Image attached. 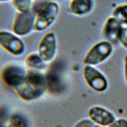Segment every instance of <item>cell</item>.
Returning a JSON list of instances; mask_svg holds the SVG:
<instances>
[{
  "label": "cell",
  "instance_id": "1",
  "mask_svg": "<svg viewBox=\"0 0 127 127\" xmlns=\"http://www.w3.org/2000/svg\"><path fill=\"white\" fill-rule=\"evenodd\" d=\"M47 87L46 76L41 71L29 70L24 81L15 88L23 100L30 101L40 97Z\"/></svg>",
  "mask_w": 127,
  "mask_h": 127
},
{
  "label": "cell",
  "instance_id": "2",
  "mask_svg": "<svg viewBox=\"0 0 127 127\" xmlns=\"http://www.w3.org/2000/svg\"><path fill=\"white\" fill-rule=\"evenodd\" d=\"M60 10V6L56 1L51 0L42 3L35 14L34 30L41 32L50 28L56 20Z\"/></svg>",
  "mask_w": 127,
  "mask_h": 127
},
{
  "label": "cell",
  "instance_id": "3",
  "mask_svg": "<svg viewBox=\"0 0 127 127\" xmlns=\"http://www.w3.org/2000/svg\"><path fill=\"white\" fill-rule=\"evenodd\" d=\"M114 46L107 40H101L93 44L87 51L83 58L85 65L96 66L106 61L112 55Z\"/></svg>",
  "mask_w": 127,
  "mask_h": 127
},
{
  "label": "cell",
  "instance_id": "4",
  "mask_svg": "<svg viewBox=\"0 0 127 127\" xmlns=\"http://www.w3.org/2000/svg\"><path fill=\"white\" fill-rule=\"evenodd\" d=\"M82 75L86 85L94 92L102 93L108 89V78L95 66L85 65L82 69Z\"/></svg>",
  "mask_w": 127,
  "mask_h": 127
},
{
  "label": "cell",
  "instance_id": "5",
  "mask_svg": "<svg viewBox=\"0 0 127 127\" xmlns=\"http://www.w3.org/2000/svg\"><path fill=\"white\" fill-rule=\"evenodd\" d=\"M0 47L13 56H20L25 51L26 47L20 38L12 32L0 30Z\"/></svg>",
  "mask_w": 127,
  "mask_h": 127
},
{
  "label": "cell",
  "instance_id": "6",
  "mask_svg": "<svg viewBox=\"0 0 127 127\" xmlns=\"http://www.w3.org/2000/svg\"><path fill=\"white\" fill-rule=\"evenodd\" d=\"M58 51V41L56 34L53 32L46 33L39 41L37 53L46 63L54 61Z\"/></svg>",
  "mask_w": 127,
  "mask_h": 127
},
{
  "label": "cell",
  "instance_id": "7",
  "mask_svg": "<svg viewBox=\"0 0 127 127\" xmlns=\"http://www.w3.org/2000/svg\"><path fill=\"white\" fill-rule=\"evenodd\" d=\"M87 114V118L100 127H107L117 119L114 113L100 105L91 106L88 109Z\"/></svg>",
  "mask_w": 127,
  "mask_h": 127
},
{
  "label": "cell",
  "instance_id": "8",
  "mask_svg": "<svg viewBox=\"0 0 127 127\" xmlns=\"http://www.w3.org/2000/svg\"><path fill=\"white\" fill-rule=\"evenodd\" d=\"M34 17L30 12L18 13L13 20L11 32L19 37L28 35L34 30Z\"/></svg>",
  "mask_w": 127,
  "mask_h": 127
},
{
  "label": "cell",
  "instance_id": "9",
  "mask_svg": "<svg viewBox=\"0 0 127 127\" xmlns=\"http://www.w3.org/2000/svg\"><path fill=\"white\" fill-rule=\"evenodd\" d=\"M26 72L21 66L9 65L5 67L1 72V78L7 85L14 89L25 79Z\"/></svg>",
  "mask_w": 127,
  "mask_h": 127
},
{
  "label": "cell",
  "instance_id": "10",
  "mask_svg": "<svg viewBox=\"0 0 127 127\" xmlns=\"http://www.w3.org/2000/svg\"><path fill=\"white\" fill-rule=\"evenodd\" d=\"M94 0H71L67 6V12L75 16L83 17L88 15L94 9Z\"/></svg>",
  "mask_w": 127,
  "mask_h": 127
},
{
  "label": "cell",
  "instance_id": "11",
  "mask_svg": "<svg viewBox=\"0 0 127 127\" xmlns=\"http://www.w3.org/2000/svg\"><path fill=\"white\" fill-rule=\"evenodd\" d=\"M123 25L112 15L108 17L103 27L102 32L106 40L111 41L117 40V37L121 28Z\"/></svg>",
  "mask_w": 127,
  "mask_h": 127
},
{
  "label": "cell",
  "instance_id": "12",
  "mask_svg": "<svg viewBox=\"0 0 127 127\" xmlns=\"http://www.w3.org/2000/svg\"><path fill=\"white\" fill-rule=\"evenodd\" d=\"M25 63L30 70L41 71L45 67L46 65V63L37 53L29 54L25 59Z\"/></svg>",
  "mask_w": 127,
  "mask_h": 127
},
{
  "label": "cell",
  "instance_id": "13",
  "mask_svg": "<svg viewBox=\"0 0 127 127\" xmlns=\"http://www.w3.org/2000/svg\"><path fill=\"white\" fill-rule=\"evenodd\" d=\"M112 15L123 26H127V3L119 4L112 10Z\"/></svg>",
  "mask_w": 127,
  "mask_h": 127
},
{
  "label": "cell",
  "instance_id": "14",
  "mask_svg": "<svg viewBox=\"0 0 127 127\" xmlns=\"http://www.w3.org/2000/svg\"><path fill=\"white\" fill-rule=\"evenodd\" d=\"M12 5L18 13L30 12L33 6L32 0H12Z\"/></svg>",
  "mask_w": 127,
  "mask_h": 127
},
{
  "label": "cell",
  "instance_id": "15",
  "mask_svg": "<svg viewBox=\"0 0 127 127\" xmlns=\"http://www.w3.org/2000/svg\"><path fill=\"white\" fill-rule=\"evenodd\" d=\"M7 127H27V123L22 116L14 114L10 118Z\"/></svg>",
  "mask_w": 127,
  "mask_h": 127
},
{
  "label": "cell",
  "instance_id": "16",
  "mask_svg": "<svg viewBox=\"0 0 127 127\" xmlns=\"http://www.w3.org/2000/svg\"><path fill=\"white\" fill-rule=\"evenodd\" d=\"M117 41L127 50V26H123L121 28L117 37Z\"/></svg>",
  "mask_w": 127,
  "mask_h": 127
},
{
  "label": "cell",
  "instance_id": "17",
  "mask_svg": "<svg viewBox=\"0 0 127 127\" xmlns=\"http://www.w3.org/2000/svg\"><path fill=\"white\" fill-rule=\"evenodd\" d=\"M96 125L88 118L78 121L72 127H95Z\"/></svg>",
  "mask_w": 127,
  "mask_h": 127
},
{
  "label": "cell",
  "instance_id": "18",
  "mask_svg": "<svg viewBox=\"0 0 127 127\" xmlns=\"http://www.w3.org/2000/svg\"><path fill=\"white\" fill-rule=\"evenodd\" d=\"M107 127H127V119L119 118Z\"/></svg>",
  "mask_w": 127,
  "mask_h": 127
},
{
  "label": "cell",
  "instance_id": "19",
  "mask_svg": "<svg viewBox=\"0 0 127 127\" xmlns=\"http://www.w3.org/2000/svg\"><path fill=\"white\" fill-rule=\"evenodd\" d=\"M123 74L126 83L127 85V55L124 58L123 60Z\"/></svg>",
  "mask_w": 127,
  "mask_h": 127
},
{
  "label": "cell",
  "instance_id": "20",
  "mask_svg": "<svg viewBox=\"0 0 127 127\" xmlns=\"http://www.w3.org/2000/svg\"><path fill=\"white\" fill-rule=\"evenodd\" d=\"M10 1H12V0H0V3H4Z\"/></svg>",
  "mask_w": 127,
  "mask_h": 127
},
{
  "label": "cell",
  "instance_id": "21",
  "mask_svg": "<svg viewBox=\"0 0 127 127\" xmlns=\"http://www.w3.org/2000/svg\"><path fill=\"white\" fill-rule=\"evenodd\" d=\"M52 1H57V0H51Z\"/></svg>",
  "mask_w": 127,
  "mask_h": 127
},
{
  "label": "cell",
  "instance_id": "22",
  "mask_svg": "<svg viewBox=\"0 0 127 127\" xmlns=\"http://www.w3.org/2000/svg\"><path fill=\"white\" fill-rule=\"evenodd\" d=\"M95 127H99V126H95Z\"/></svg>",
  "mask_w": 127,
  "mask_h": 127
}]
</instances>
